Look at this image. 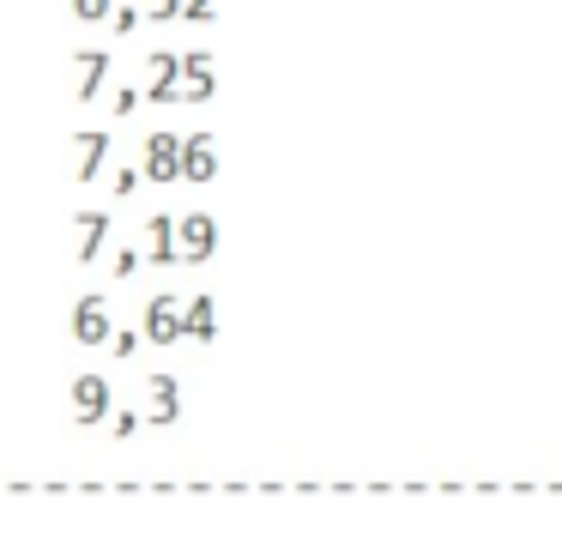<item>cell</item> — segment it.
I'll list each match as a JSON object with an SVG mask.
<instances>
[{
  "mask_svg": "<svg viewBox=\"0 0 562 556\" xmlns=\"http://www.w3.org/2000/svg\"><path fill=\"white\" fill-rule=\"evenodd\" d=\"M73 339L79 345H104L109 339V303L104 297H79L73 303Z\"/></svg>",
  "mask_w": 562,
  "mask_h": 556,
  "instance_id": "1",
  "label": "cell"
},
{
  "mask_svg": "<svg viewBox=\"0 0 562 556\" xmlns=\"http://www.w3.org/2000/svg\"><path fill=\"white\" fill-rule=\"evenodd\" d=\"M104 405H109L104 376H79V381H73V412H79V424H97V417H104Z\"/></svg>",
  "mask_w": 562,
  "mask_h": 556,
  "instance_id": "2",
  "label": "cell"
},
{
  "mask_svg": "<svg viewBox=\"0 0 562 556\" xmlns=\"http://www.w3.org/2000/svg\"><path fill=\"white\" fill-rule=\"evenodd\" d=\"M104 73H109V55L104 49H79V104H92L97 91H104Z\"/></svg>",
  "mask_w": 562,
  "mask_h": 556,
  "instance_id": "3",
  "label": "cell"
},
{
  "mask_svg": "<svg viewBox=\"0 0 562 556\" xmlns=\"http://www.w3.org/2000/svg\"><path fill=\"white\" fill-rule=\"evenodd\" d=\"M145 169H152L157 181H170L176 169H182V152H176L170 133H152V145H145Z\"/></svg>",
  "mask_w": 562,
  "mask_h": 556,
  "instance_id": "4",
  "label": "cell"
},
{
  "mask_svg": "<svg viewBox=\"0 0 562 556\" xmlns=\"http://www.w3.org/2000/svg\"><path fill=\"white\" fill-rule=\"evenodd\" d=\"M104 152H109V133H79V169H73V181H97Z\"/></svg>",
  "mask_w": 562,
  "mask_h": 556,
  "instance_id": "5",
  "label": "cell"
},
{
  "mask_svg": "<svg viewBox=\"0 0 562 556\" xmlns=\"http://www.w3.org/2000/svg\"><path fill=\"white\" fill-rule=\"evenodd\" d=\"M104 230H109L104 212H79V260H97V248H104Z\"/></svg>",
  "mask_w": 562,
  "mask_h": 556,
  "instance_id": "6",
  "label": "cell"
},
{
  "mask_svg": "<svg viewBox=\"0 0 562 556\" xmlns=\"http://www.w3.org/2000/svg\"><path fill=\"white\" fill-rule=\"evenodd\" d=\"M152 79H157V85H152V97H157V104H170V97H182V85H176V61H170V55H157V61H152Z\"/></svg>",
  "mask_w": 562,
  "mask_h": 556,
  "instance_id": "7",
  "label": "cell"
},
{
  "mask_svg": "<svg viewBox=\"0 0 562 556\" xmlns=\"http://www.w3.org/2000/svg\"><path fill=\"white\" fill-rule=\"evenodd\" d=\"M145 327H152V339H176V303L170 297H157L152 315H145Z\"/></svg>",
  "mask_w": 562,
  "mask_h": 556,
  "instance_id": "8",
  "label": "cell"
},
{
  "mask_svg": "<svg viewBox=\"0 0 562 556\" xmlns=\"http://www.w3.org/2000/svg\"><path fill=\"white\" fill-rule=\"evenodd\" d=\"M182 230H188L182 236V255H206V248H212V224L206 218H188Z\"/></svg>",
  "mask_w": 562,
  "mask_h": 556,
  "instance_id": "9",
  "label": "cell"
},
{
  "mask_svg": "<svg viewBox=\"0 0 562 556\" xmlns=\"http://www.w3.org/2000/svg\"><path fill=\"white\" fill-rule=\"evenodd\" d=\"M182 169H188V176H206V169H212V145L194 140V145L182 152Z\"/></svg>",
  "mask_w": 562,
  "mask_h": 556,
  "instance_id": "10",
  "label": "cell"
},
{
  "mask_svg": "<svg viewBox=\"0 0 562 556\" xmlns=\"http://www.w3.org/2000/svg\"><path fill=\"white\" fill-rule=\"evenodd\" d=\"M67 7H73V19H85V25L109 19V0H67Z\"/></svg>",
  "mask_w": 562,
  "mask_h": 556,
  "instance_id": "11",
  "label": "cell"
},
{
  "mask_svg": "<svg viewBox=\"0 0 562 556\" xmlns=\"http://www.w3.org/2000/svg\"><path fill=\"white\" fill-rule=\"evenodd\" d=\"M152 230H157V236H152V255H157V260H170V218H157Z\"/></svg>",
  "mask_w": 562,
  "mask_h": 556,
  "instance_id": "12",
  "label": "cell"
},
{
  "mask_svg": "<svg viewBox=\"0 0 562 556\" xmlns=\"http://www.w3.org/2000/svg\"><path fill=\"white\" fill-rule=\"evenodd\" d=\"M152 13H157V19H170V13H176V0H152Z\"/></svg>",
  "mask_w": 562,
  "mask_h": 556,
  "instance_id": "13",
  "label": "cell"
}]
</instances>
